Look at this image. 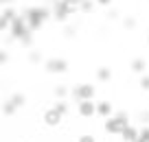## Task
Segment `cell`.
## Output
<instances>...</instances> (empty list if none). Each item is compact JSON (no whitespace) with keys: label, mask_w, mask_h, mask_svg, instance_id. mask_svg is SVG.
<instances>
[{"label":"cell","mask_w":149,"mask_h":142,"mask_svg":"<svg viewBox=\"0 0 149 142\" xmlns=\"http://www.w3.org/2000/svg\"><path fill=\"white\" fill-rule=\"evenodd\" d=\"M13 0H0V5H11Z\"/></svg>","instance_id":"obj_23"},{"label":"cell","mask_w":149,"mask_h":142,"mask_svg":"<svg viewBox=\"0 0 149 142\" xmlns=\"http://www.w3.org/2000/svg\"><path fill=\"white\" fill-rule=\"evenodd\" d=\"M29 59H31V61H33V64H37V61L42 59V57L37 55V51H33V53H31V55H29Z\"/></svg>","instance_id":"obj_18"},{"label":"cell","mask_w":149,"mask_h":142,"mask_svg":"<svg viewBox=\"0 0 149 142\" xmlns=\"http://www.w3.org/2000/svg\"><path fill=\"white\" fill-rule=\"evenodd\" d=\"M24 20H26V24H29V28H31V33L33 31H37V28L44 24V20L48 18V11L44 9V7H31V9H26L24 11V15H22Z\"/></svg>","instance_id":"obj_1"},{"label":"cell","mask_w":149,"mask_h":142,"mask_svg":"<svg viewBox=\"0 0 149 142\" xmlns=\"http://www.w3.org/2000/svg\"><path fill=\"white\" fill-rule=\"evenodd\" d=\"M97 114H99V116H103V118L112 116V105H110L107 101H101V103H97Z\"/></svg>","instance_id":"obj_8"},{"label":"cell","mask_w":149,"mask_h":142,"mask_svg":"<svg viewBox=\"0 0 149 142\" xmlns=\"http://www.w3.org/2000/svg\"><path fill=\"white\" fill-rule=\"evenodd\" d=\"M5 61H7V53H2V51H0V66L5 64Z\"/></svg>","instance_id":"obj_21"},{"label":"cell","mask_w":149,"mask_h":142,"mask_svg":"<svg viewBox=\"0 0 149 142\" xmlns=\"http://www.w3.org/2000/svg\"><path fill=\"white\" fill-rule=\"evenodd\" d=\"M123 24H125L127 28H134V26H136V22H134V20H132V18H127V20H125V22H123Z\"/></svg>","instance_id":"obj_20"},{"label":"cell","mask_w":149,"mask_h":142,"mask_svg":"<svg viewBox=\"0 0 149 142\" xmlns=\"http://www.w3.org/2000/svg\"><path fill=\"white\" fill-rule=\"evenodd\" d=\"M77 114L84 116V118H92V116L97 114V103H92V98H88V101H79V103H77Z\"/></svg>","instance_id":"obj_4"},{"label":"cell","mask_w":149,"mask_h":142,"mask_svg":"<svg viewBox=\"0 0 149 142\" xmlns=\"http://www.w3.org/2000/svg\"><path fill=\"white\" fill-rule=\"evenodd\" d=\"M79 11H81V13H90V11H94V2H92V0H81V2H79Z\"/></svg>","instance_id":"obj_9"},{"label":"cell","mask_w":149,"mask_h":142,"mask_svg":"<svg viewBox=\"0 0 149 142\" xmlns=\"http://www.w3.org/2000/svg\"><path fill=\"white\" fill-rule=\"evenodd\" d=\"M97 2H99V5H110L112 0H97Z\"/></svg>","instance_id":"obj_22"},{"label":"cell","mask_w":149,"mask_h":142,"mask_svg":"<svg viewBox=\"0 0 149 142\" xmlns=\"http://www.w3.org/2000/svg\"><path fill=\"white\" fill-rule=\"evenodd\" d=\"M147 42H149V37H147Z\"/></svg>","instance_id":"obj_24"},{"label":"cell","mask_w":149,"mask_h":142,"mask_svg":"<svg viewBox=\"0 0 149 142\" xmlns=\"http://www.w3.org/2000/svg\"><path fill=\"white\" fill-rule=\"evenodd\" d=\"M127 125H130V120H127L125 114L107 116V120H105V131H107V133H123Z\"/></svg>","instance_id":"obj_2"},{"label":"cell","mask_w":149,"mask_h":142,"mask_svg":"<svg viewBox=\"0 0 149 142\" xmlns=\"http://www.w3.org/2000/svg\"><path fill=\"white\" fill-rule=\"evenodd\" d=\"M140 87H143V90H149V77H143V79H140Z\"/></svg>","instance_id":"obj_19"},{"label":"cell","mask_w":149,"mask_h":142,"mask_svg":"<svg viewBox=\"0 0 149 142\" xmlns=\"http://www.w3.org/2000/svg\"><path fill=\"white\" fill-rule=\"evenodd\" d=\"M15 109H18V107L13 105V101H7L5 105H2V112H5L7 116H13V114H15Z\"/></svg>","instance_id":"obj_12"},{"label":"cell","mask_w":149,"mask_h":142,"mask_svg":"<svg viewBox=\"0 0 149 142\" xmlns=\"http://www.w3.org/2000/svg\"><path fill=\"white\" fill-rule=\"evenodd\" d=\"M11 101H13L15 107H22L24 103H26V98H24V94H13V96H11Z\"/></svg>","instance_id":"obj_14"},{"label":"cell","mask_w":149,"mask_h":142,"mask_svg":"<svg viewBox=\"0 0 149 142\" xmlns=\"http://www.w3.org/2000/svg\"><path fill=\"white\" fill-rule=\"evenodd\" d=\"M121 136L125 138V142H136V138H138V129H136V127H132V125H127V127H125V131H123Z\"/></svg>","instance_id":"obj_7"},{"label":"cell","mask_w":149,"mask_h":142,"mask_svg":"<svg viewBox=\"0 0 149 142\" xmlns=\"http://www.w3.org/2000/svg\"><path fill=\"white\" fill-rule=\"evenodd\" d=\"M55 109L59 112L61 116H66V114H68V103H66V101H59V103L55 105Z\"/></svg>","instance_id":"obj_15"},{"label":"cell","mask_w":149,"mask_h":142,"mask_svg":"<svg viewBox=\"0 0 149 142\" xmlns=\"http://www.w3.org/2000/svg\"><path fill=\"white\" fill-rule=\"evenodd\" d=\"M136 142H149V127H143L138 131V138H136Z\"/></svg>","instance_id":"obj_13"},{"label":"cell","mask_w":149,"mask_h":142,"mask_svg":"<svg viewBox=\"0 0 149 142\" xmlns=\"http://www.w3.org/2000/svg\"><path fill=\"white\" fill-rule=\"evenodd\" d=\"M55 94H57V96H59V98H66V94H68V90H66V87H64V85H57V90H55Z\"/></svg>","instance_id":"obj_16"},{"label":"cell","mask_w":149,"mask_h":142,"mask_svg":"<svg viewBox=\"0 0 149 142\" xmlns=\"http://www.w3.org/2000/svg\"><path fill=\"white\" fill-rule=\"evenodd\" d=\"M44 68H46L48 72H66V70H68V64H66V59H57L55 57V59H48Z\"/></svg>","instance_id":"obj_6"},{"label":"cell","mask_w":149,"mask_h":142,"mask_svg":"<svg viewBox=\"0 0 149 142\" xmlns=\"http://www.w3.org/2000/svg\"><path fill=\"white\" fill-rule=\"evenodd\" d=\"M61 118H64V116H61L55 107H48V109L44 112V123H46L48 127H57V125L61 123Z\"/></svg>","instance_id":"obj_5"},{"label":"cell","mask_w":149,"mask_h":142,"mask_svg":"<svg viewBox=\"0 0 149 142\" xmlns=\"http://www.w3.org/2000/svg\"><path fill=\"white\" fill-rule=\"evenodd\" d=\"M97 79H99V81H110V79H112L110 68H99L97 70Z\"/></svg>","instance_id":"obj_10"},{"label":"cell","mask_w":149,"mask_h":142,"mask_svg":"<svg viewBox=\"0 0 149 142\" xmlns=\"http://www.w3.org/2000/svg\"><path fill=\"white\" fill-rule=\"evenodd\" d=\"M77 142H97V140H94V136H88V133H86V136H81Z\"/></svg>","instance_id":"obj_17"},{"label":"cell","mask_w":149,"mask_h":142,"mask_svg":"<svg viewBox=\"0 0 149 142\" xmlns=\"http://www.w3.org/2000/svg\"><path fill=\"white\" fill-rule=\"evenodd\" d=\"M145 68H147L145 59H134L132 61V70H134V72H145Z\"/></svg>","instance_id":"obj_11"},{"label":"cell","mask_w":149,"mask_h":142,"mask_svg":"<svg viewBox=\"0 0 149 142\" xmlns=\"http://www.w3.org/2000/svg\"><path fill=\"white\" fill-rule=\"evenodd\" d=\"M94 92H97V90H94L90 83H81V85H77L72 92H70V94H72L74 101L79 103V101H88V98H94Z\"/></svg>","instance_id":"obj_3"}]
</instances>
